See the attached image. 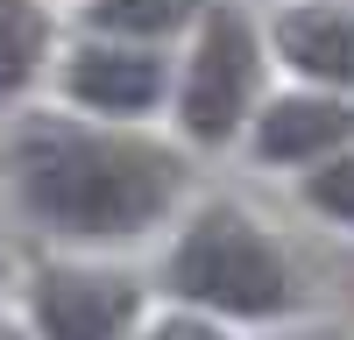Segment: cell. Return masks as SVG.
Listing matches in <instances>:
<instances>
[{
    "label": "cell",
    "mask_w": 354,
    "mask_h": 340,
    "mask_svg": "<svg viewBox=\"0 0 354 340\" xmlns=\"http://www.w3.org/2000/svg\"><path fill=\"white\" fill-rule=\"evenodd\" d=\"M354 135V106L347 100H283L262 113L255 128V149L270 163H305V156H326Z\"/></svg>",
    "instance_id": "cell-6"
},
{
    "label": "cell",
    "mask_w": 354,
    "mask_h": 340,
    "mask_svg": "<svg viewBox=\"0 0 354 340\" xmlns=\"http://www.w3.org/2000/svg\"><path fill=\"white\" fill-rule=\"evenodd\" d=\"M156 340H220V333H213V326H192V319H170Z\"/></svg>",
    "instance_id": "cell-11"
},
{
    "label": "cell",
    "mask_w": 354,
    "mask_h": 340,
    "mask_svg": "<svg viewBox=\"0 0 354 340\" xmlns=\"http://www.w3.org/2000/svg\"><path fill=\"white\" fill-rule=\"evenodd\" d=\"M255 28L248 15L234 8H213L198 28V50H192V71H185V128L198 142H220L241 128L248 113V93H255Z\"/></svg>",
    "instance_id": "cell-3"
},
{
    "label": "cell",
    "mask_w": 354,
    "mask_h": 340,
    "mask_svg": "<svg viewBox=\"0 0 354 340\" xmlns=\"http://www.w3.org/2000/svg\"><path fill=\"white\" fill-rule=\"evenodd\" d=\"M135 305H142L135 283L113 270H43V283H36L43 340H121Z\"/></svg>",
    "instance_id": "cell-4"
},
{
    "label": "cell",
    "mask_w": 354,
    "mask_h": 340,
    "mask_svg": "<svg viewBox=\"0 0 354 340\" xmlns=\"http://www.w3.org/2000/svg\"><path fill=\"white\" fill-rule=\"evenodd\" d=\"M277 50L305 78L354 85V8H290L277 21Z\"/></svg>",
    "instance_id": "cell-7"
},
{
    "label": "cell",
    "mask_w": 354,
    "mask_h": 340,
    "mask_svg": "<svg viewBox=\"0 0 354 340\" xmlns=\"http://www.w3.org/2000/svg\"><path fill=\"white\" fill-rule=\"evenodd\" d=\"M0 340H15V333H0Z\"/></svg>",
    "instance_id": "cell-12"
},
{
    "label": "cell",
    "mask_w": 354,
    "mask_h": 340,
    "mask_svg": "<svg viewBox=\"0 0 354 340\" xmlns=\"http://www.w3.org/2000/svg\"><path fill=\"white\" fill-rule=\"evenodd\" d=\"M198 0H93V21L113 36H163V28L192 21Z\"/></svg>",
    "instance_id": "cell-9"
},
{
    "label": "cell",
    "mask_w": 354,
    "mask_h": 340,
    "mask_svg": "<svg viewBox=\"0 0 354 340\" xmlns=\"http://www.w3.org/2000/svg\"><path fill=\"white\" fill-rule=\"evenodd\" d=\"M43 43H50V21L28 8V0H0V100L36 78Z\"/></svg>",
    "instance_id": "cell-8"
},
{
    "label": "cell",
    "mask_w": 354,
    "mask_h": 340,
    "mask_svg": "<svg viewBox=\"0 0 354 340\" xmlns=\"http://www.w3.org/2000/svg\"><path fill=\"white\" fill-rule=\"evenodd\" d=\"M8 178H15V198L50 234L121 241V234H142L149 220L170 213L185 170H177L170 149H156V142H142V135L28 121L8 142Z\"/></svg>",
    "instance_id": "cell-1"
},
{
    "label": "cell",
    "mask_w": 354,
    "mask_h": 340,
    "mask_svg": "<svg viewBox=\"0 0 354 340\" xmlns=\"http://www.w3.org/2000/svg\"><path fill=\"white\" fill-rule=\"evenodd\" d=\"M71 100L78 106H93V113H149L156 93H163V57L149 50H135V43H100V50H78L71 57Z\"/></svg>",
    "instance_id": "cell-5"
},
{
    "label": "cell",
    "mask_w": 354,
    "mask_h": 340,
    "mask_svg": "<svg viewBox=\"0 0 354 340\" xmlns=\"http://www.w3.org/2000/svg\"><path fill=\"white\" fill-rule=\"evenodd\" d=\"M312 206L354 227V156H340V163H326V170H319V178H312Z\"/></svg>",
    "instance_id": "cell-10"
},
{
    "label": "cell",
    "mask_w": 354,
    "mask_h": 340,
    "mask_svg": "<svg viewBox=\"0 0 354 340\" xmlns=\"http://www.w3.org/2000/svg\"><path fill=\"white\" fill-rule=\"evenodd\" d=\"M170 276L185 298L220 305V312H248V319L290 305V270H283L277 241L234 206H213L185 227V241L170 255Z\"/></svg>",
    "instance_id": "cell-2"
}]
</instances>
